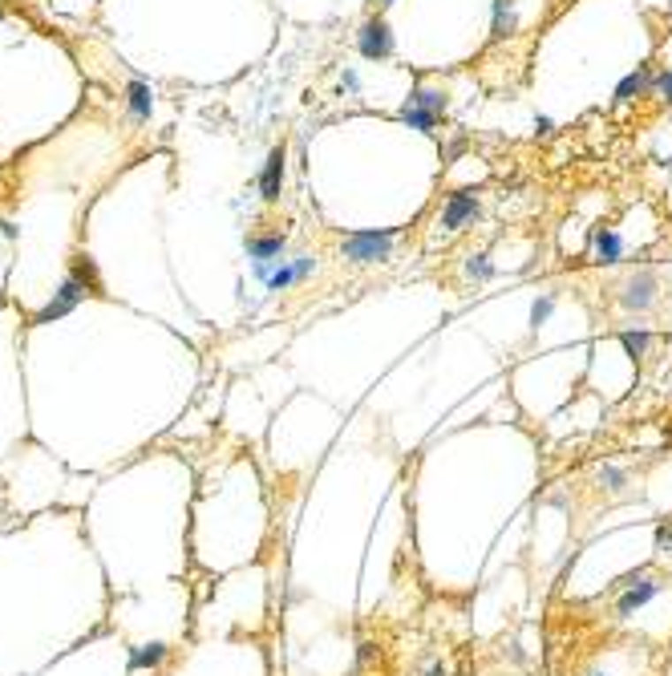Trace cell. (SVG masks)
<instances>
[{"mask_svg":"<svg viewBox=\"0 0 672 676\" xmlns=\"http://www.w3.org/2000/svg\"><path fill=\"white\" fill-rule=\"evenodd\" d=\"M462 276H466V280H474V284H486V280H494V276H499V267L490 264V256H486V251H474V256H466V259H462Z\"/></svg>","mask_w":672,"mask_h":676,"instance_id":"cell-17","label":"cell"},{"mask_svg":"<svg viewBox=\"0 0 672 676\" xmlns=\"http://www.w3.org/2000/svg\"><path fill=\"white\" fill-rule=\"evenodd\" d=\"M462 150H466V138H462V134H454L450 142H446V158H458Z\"/></svg>","mask_w":672,"mask_h":676,"instance_id":"cell-23","label":"cell"},{"mask_svg":"<svg viewBox=\"0 0 672 676\" xmlns=\"http://www.w3.org/2000/svg\"><path fill=\"white\" fill-rule=\"evenodd\" d=\"M587 676H607V672H587Z\"/></svg>","mask_w":672,"mask_h":676,"instance_id":"cell-27","label":"cell"},{"mask_svg":"<svg viewBox=\"0 0 672 676\" xmlns=\"http://www.w3.org/2000/svg\"><path fill=\"white\" fill-rule=\"evenodd\" d=\"M653 77L656 69L648 65H636L632 73L615 86V105H636V102H648V94H653Z\"/></svg>","mask_w":672,"mask_h":676,"instance_id":"cell-11","label":"cell"},{"mask_svg":"<svg viewBox=\"0 0 672 676\" xmlns=\"http://www.w3.org/2000/svg\"><path fill=\"white\" fill-rule=\"evenodd\" d=\"M248 259H251V276L263 284V280L288 259V235H284V231H256V235L248 239Z\"/></svg>","mask_w":672,"mask_h":676,"instance_id":"cell-8","label":"cell"},{"mask_svg":"<svg viewBox=\"0 0 672 676\" xmlns=\"http://www.w3.org/2000/svg\"><path fill=\"white\" fill-rule=\"evenodd\" d=\"M615 300H620V308L632 312V316L653 312V308L661 304V272H656V267H632V272L615 284Z\"/></svg>","mask_w":672,"mask_h":676,"instance_id":"cell-4","label":"cell"},{"mask_svg":"<svg viewBox=\"0 0 672 676\" xmlns=\"http://www.w3.org/2000/svg\"><path fill=\"white\" fill-rule=\"evenodd\" d=\"M353 45L365 61H389L397 53V37H393V29H389V20H385L381 12H373V17H365L356 25Z\"/></svg>","mask_w":672,"mask_h":676,"instance_id":"cell-7","label":"cell"},{"mask_svg":"<svg viewBox=\"0 0 672 676\" xmlns=\"http://www.w3.org/2000/svg\"><path fill=\"white\" fill-rule=\"evenodd\" d=\"M126 105H130V118H134V122H146V118H150V105H154L150 86H146V81H130V86H126Z\"/></svg>","mask_w":672,"mask_h":676,"instance_id":"cell-15","label":"cell"},{"mask_svg":"<svg viewBox=\"0 0 672 676\" xmlns=\"http://www.w3.org/2000/svg\"><path fill=\"white\" fill-rule=\"evenodd\" d=\"M284 171H288L284 146H271L268 158H263V166H260V179H256L263 203H279V191H284Z\"/></svg>","mask_w":672,"mask_h":676,"instance_id":"cell-10","label":"cell"},{"mask_svg":"<svg viewBox=\"0 0 672 676\" xmlns=\"http://www.w3.org/2000/svg\"><path fill=\"white\" fill-rule=\"evenodd\" d=\"M89 292H97V267H94V259H73V267H69V276L61 280V288L53 292V300H49L45 308H41V316L37 320L41 324H49V320H61L65 312H73L81 300H86Z\"/></svg>","mask_w":672,"mask_h":676,"instance_id":"cell-1","label":"cell"},{"mask_svg":"<svg viewBox=\"0 0 672 676\" xmlns=\"http://www.w3.org/2000/svg\"><path fill=\"white\" fill-rule=\"evenodd\" d=\"M615 616L620 619H628V616H636V611H644L648 603L656 600L664 591V580L656 572H636V575H628L624 583H615Z\"/></svg>","mask_w":672,"mask_h":676,"instance_id":"cell-6","label":"cell"},{"mask_svg":"<svg viewBox=\"0 0 672 676\" xmlns=\"http://www.w3.org/2000/svg\"><path fill=\"white\" fill-rule=\"evenodd\" d=\"M620 344H624V353L632 357V361H644L648 349H653V333H648V328H624V333H620Z\"/></svg>","mask_w":672,"mask_h":676,"instance_id":"cell-18","label":"cell"},{"mask_svg":"<svg viewBox=\"0 0 672 676\" xmlns=\"http://www.w3.org/2000/svg\"><path fill=\"white\" fill-rule=\"evenodd\" d=\"M397 239L401 231L397 227H381V231H353V235L340 239V259L353 267H381L393 259Z\"/></svg>","mask_w":672,"mask_h":676,"instance_id":"cell-2","label":"cell"},{"mask_svg":"<svg viewBox=\"0 0 672 676\" xmlns=\"http://www.w3.org/2000/svg\"><path fill=\"white\" fill-rule=\"evenodd\" d=\"M340 94H348V97L361 94V77H356V69H353V65L340 69Z\"/></svg>","mask_w":672,"mask_h":676,"instance_id":"cell-21","label":"cell"},{"mask_svg":"<svg viewBox=\"0 0 672 676\" xmlns=\"http://www.w3.org/2000/svg\"><path fill=\"white\" fill-rule=\"evenodd\" d=\"M555 304H559V296H555V292H543V296L535 300V304H531V328H535V333L551 320V316H555Z\"/></svg>","mask_w":672,"mask_h":676,"instance_id":"cell-19","label":"cell"},{"mask_svg":"<svg viewBox=\"0 0 672 676\" xmlns=\"http://www.w3.org/2000/svg\"><path fill=\"white\" fill-rule=\"evenodd\" d=\"M596 486L599 490H607V495H624L628 482H632V474H628L624 466H615V462H604V466H596Z\"/></svg>","mask_w":672,"mask_h":676,"instance_id":"cell-14","label":"cell"},{"mask_svg":"<svg viewBox=\"0 0 672 676\" xmlns=\"http://www.w3.org/2000/svg\"><path fill=\"white\" fill-rule=\"evenodd\" d=\"M624 256H628V239L620 231L607 227V223L592 227V235H587V264L615 267V264H624Z\"/></svg>","mask_w":672,"mask_h":676,"instance_id":"cell-9","label":"cell"},{"mask_svg":"<svg viewBox=\"0 0 672 676\" xmlns=\"http://www.w3.org/2000/svg\"><path fill=\"white\" fill-rule=\"evenodd\" d=\"M446 110H450V94H446L442 86L417 81V86L409 89V97H405V105H401V122L409 126V130L433 134L438 126L446 122Z\"/></svg>","mask_w":672,"mask_h":676,"instance_id":"cell-3","label":"cell"},{"mask_svg":"<svg viewBox=\"0 0 672 676\" xmlns=\"http://www.w3.org/2000/svg\"><path fill=\"white\" fill-rule=\"evenodd\" d=\"M535 134H538V138H555V122H551V118H538Z\"/></svg>","mask_w":672,"mask_h":676,"instance_id":"cell-24","label":"cell"},{"mask_svg":"<svg viewBox=\"0 0 672 676\" xmlns=\"http://www.w3.org/2000/svg\"><path fill=\"white\" fill-rule=\"evenodd\" d=\"M292 288H300V272H296V264H292V256H288L268 280H263V292L279 296V292H292Z\"/></svg>","mask_w":672,"mask_h":676,"instance_id":"cell-16","label":"cell"},{"mask_svg":"<svg viewBox=\"0 0 672 676\" xmlns=\"http://www.w3.org/2000/svg\"><path fill=\"white\" fill-rule=\"evenodd\" d=\"M482 219V195L478 191H454L442 199L438 207V231L442 235H458V231H470Z\"/></svg>","mask_w":672,"mask_h":676,"instance_id":"cell-5","label":"cell"},{"mask_svg":"<svg viewBox=\"0 0 672 676\" xmlns=\"http://www.w3.org/2000/svg\"><path fill=\"white\" fill-rule=\"evenodd\" d=\"M166 660H171V648H166L163 640L130 648V668H134V672H154V668H163Z\"/></svg>","mask_w":672,"mask_h":676,"instance_id":"cell-12","label":"cell"},{"mask_svg":"<svg viewBox=\"0 0 672 676\" xmlns=\"http://www.w3.org/2000/svg\"><path fill=\"white\" fill-rule=\"evenodd\" d=\"M377 4H381V9H389V4H393V0H377Z\"/></svg>","mask_w":672,"mask_h":676,"instance_id":"cell-26","label":"cell"},{"mask_svg":"<svg viewBox=\"0 0 672 676\" xmlns=\"http://www.w3.org/2000/svg\"><path fill=\"white\" fill-rule=\"evenodd\" d=\"M656 551H661V555H672V526H668V523L656 526Z\"/></svg>","mask_w":672,"mask_h":676,"instance_id":"cell-22","label":"cell"},{"mask_svg":"<svg viewBox=\"0 0 672 676\" xmlns=\"http://www.w3.org/2000/svg\"><path fill=\"white\" fill-rule=\"evenodd\" d=\"M519 25H523V17H519V0H494V37H515L519 33Z\"/></svg>","mask_w":672,"mask_h":676,"instance_id":"cell-13","label":"cell"},{"mask_svg":"<svg viewBox=\"0 0 672 676\" xmlns=\"http://www.w3.org/2000/svg\"><path fill=\"white\" fill-rule=\"evenodd\" d=\"M653 97L656 105H672V65H664V69H656V77H653Z\"/></svg>","mask_w":672,"mask_h":676,"instance_id":"cell-20","label":"cell"},{"mask_svg":"<svg viewBox=\"0 0 672 676\" xmlns=\"http://www.w3.org/2000/svg\"><path fill=\"white\" fill-rule=\"evenodd\" d=\"M422 676H450V668H446V664H430Z\"/></svg>","mask_w":672,"mask_h":676,"instance_id":"cell-25","label":"cell"}]
</instances>
